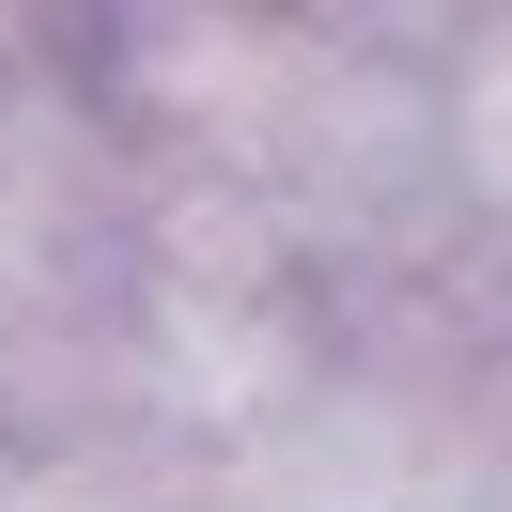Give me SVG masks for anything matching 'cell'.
<instances>
[{"label": "cell", "mask_w": 512, "mask_h": 512, "mask_svg": "<svg viewBox=\"0 0 512 512\" xmlns=\"http://www.w3.org/2000/svg\"><path fill=\"white\" fill-rule=\"evenodd\" d=\"M435 140H450V202L466 218H512V16L466 32V63L435 78Z\"/></svg>", "instance_id": "obj_1"}]
</instances>
